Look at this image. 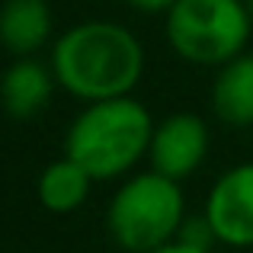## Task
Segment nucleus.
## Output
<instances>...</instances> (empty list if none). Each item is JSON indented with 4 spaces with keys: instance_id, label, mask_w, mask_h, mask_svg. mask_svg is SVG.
Listing matches in <instances>:
<instances>
[{
    "instance_id": "1",
    "label": "nucleus",
    "mask_w": 253,
    "mask_h": 253,
    "mask_svg": "<svg viewBox=\"0 0 253 253\" xmlns=\"http://www.w3.org/2000/svg\"><path fill=\"white\" fill-rule=\"evenodd\" d=\"M48 64L64 93L81 103H99L131 96L144 74V48L125 26L86 19L55 39Z\"/></svg>"
},
{
    "instance_id": "2",
    "label": "nucleus",
    "mask_w": 253,
    "mask_h": 253,
    "mask_svg": "<svg viewBox=\"0 0 253 253\" xmlns=\"http://www.w3.org/2000/svg\"><path fill=\"white\" fill-rule=\"evenodd\" d=\"M154 119L135 96L84 103L64 135V154L74 157L93 179H119L148 157Z\"/></svg>"
},
{
    "instance_id": "3",
    "label": "nucleus",
    "mask_w": 253,
    "mask_h": 253,
    "mask_svg": "<svg viewBox=\"0 0 253 253\" xmlns=\"http://www.w3.org/2000/svg\"><path fill=\"white\" fill-rule=\"evenodd\" d=\"M186 221V199L176 179L157 170L122 179L106 209L112 241L128 253H148L173 241Z\"/></svg>"
},
{
    "instance_id": "4",
    "label": "nucleus",
    "mask_w": 253,
    "mask_h": 253,
    "mask_svg": "<svg viewBox=\"0 0 253 253\" xmlns=\"http://www.w3.org/2000/svg\"><path fill=\"white\" fill-rule=\"evenodd\" d=\"M164 16L170 48L196 68H221L244 55L253 32L247 0H176Z\"/></svg>"
},
{
    "instance_id": "5",
    "label": "nucleus",
    "mask_w": 253,
    "mask_h": 253,
    "mask_svg": "<svg viewBox=\"0 0 253 253\" xmlns=\"http://www.w3.org/2000/svg\"><path fill=\"white\" fill-rule=\"evenodd\" d=\"M209 144V122L199 112H173L154 125V138H151L148 151L151 170L183 183L205 164Z\"/></svg>"
},
{
    "instance_id": "6",
    "label": "nucleus",
    "mask_w": 253,
    "mask_h": 253,
    "mask_svg": "<svg viewBox=\"0 0 253 253\" xmlns=\"http://www.w3.org/2000/svg\"><path fill=\"white\" fill-rule=\"evenodd\" d=\"M205 218L218 244L237 250L253 247V161L237 164L215 179L205 199Z\"/></svg>"
},
{
    "instance_id": "7",
    "label": "nucleus",
    "mask_w": 253,
    "mask_h": 253,
    "mask_svg": "<svg viewBox=\"0 0 253 253\" xmlns=\"http://www.w3.org/2000/svg\"><path fill=\"white\" fill-rule=\"evenodd\" d=\"M55 86H58V81H55L51 64L39 61L36 55L16 58L3 71V77H0V106H3L6 116L19 119V122L36 119L51 103Z\"/></svg>"
},
{
    "instance_id": "8",
    "label": "nucleus",
    "mask_w": 253,
    "mask_h": 253,
    "mask_svg": "<svg viewBox=\"0 0 253 253\" xmlns=\"http://www.w3.org/2000/svg\"><path fill=\"white\" fill-rule=\"evenodd\" d=\"M55 16L48 0H3L0 3V45L13 58L39 55L51 42Z\"/></svg>"
},
{
    "instance_id": "9",
    "label": "nucleus",
    "mask_w": 253,
    "mask_h": 253,
    "mask_svg": "<svg viewBox=\"0 0 253 253\" xmlns=\"http://www.w3.org/2000/svg\"><path fill=\"white\" fill-rule=\"evenodd\" d=\"M211 109L224 125L250 128L253 125V55L231 58L221 64L211 84Z\"/></svg>"
},
{
    "instance_id": "10",
    "label": "nucleus",
    "mask_w": 253,
    "mask_h": 253,
    "mask_svg": "<svg viewBox=\"0 0 253 253\" xmlns=\"http://www.w3.org/2000/svg\"><path fill=\"white\" fill-rule=\"evenodd\" d=\"M93 183H96V179H93L74 157L64 154L39 173L36 192H39V202H42L45 211H51V215H71V211H77L86 199H90Z\"/></svg>"
},
{
    "instance_id": "11",
    "label": "nucleus",
    "mask_w": 253,
    "mask_h": 253,
    "mask_svg": "<svg viewBox=\"0 0 253 253\" xmlns=\"http://www.w3.org/2000/svg\"><path fill=\"white\" fill-rule=\"evenodd\" d=\"M176 237H183V241L196 244V247H205V250H211V247L218 244V237H215V231H211V224H209V218H205V211H202V215L186 218Z\"/></svg>"
},
{
    "instance_id": "12",
    "label": "nucleus",
    "mask_w": 253,
    "mask_h": 253,
    "mask_svg": "<svg viewBox=\"0 0 253 253\" xmlns=\"http://www.w3.org/2000/svg\"><path fill=\"white\" fill-rule=\"evenodd\" d=\"M148 253H211V250H205V247H196V244L183 241V237H173V241L161 244V247H154V250H148Z\"/></svg>"
},
{
    "instance_id": "13",
    "label": "nucleus",
    "mask_w": 253,
    "mask_h": 253,
    "mask_svg": "<svg viewBox=\"0 0 253 253\" xmlns=\"http://www.w3.org/2000/svg\"><path fill=\"white\" fill-rule=\"evenodd\" d=\"M128 6H135V10H141V13H167L176 0H125Z\"/></svg>"
},
{
    "instance_id": "14",
    "label": "nucleus",
    "mask_w": 253,
    "mask_h": 253,
    "mask_svg": "<svg viewBox=\"0 0 253 253\" xmlns=\"http://www.w3.org/2000/svg\"><path fill=\"white\" fill-rule=\"evenodd\" d=\"M247 6H250V13H253V0H247Z\"/></svg>"
}]
</instances>
